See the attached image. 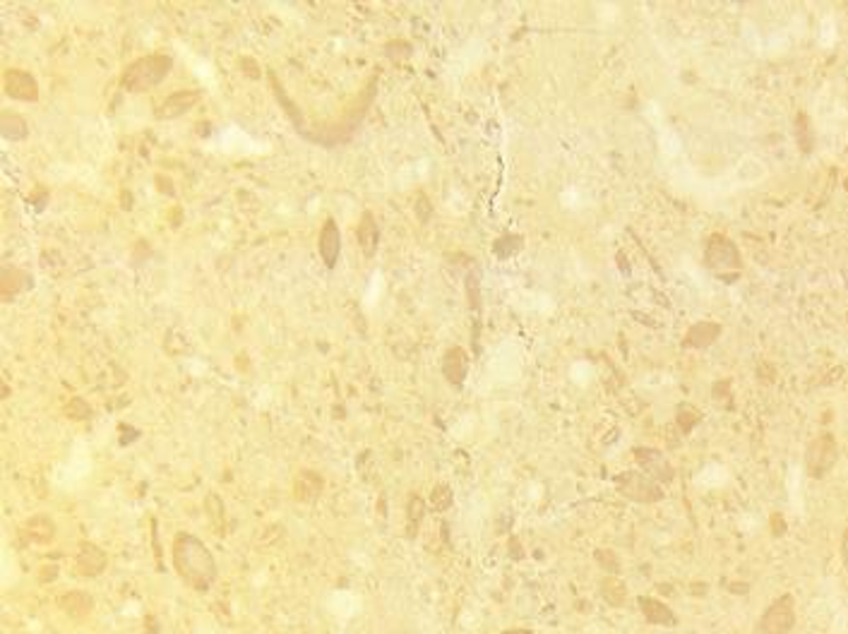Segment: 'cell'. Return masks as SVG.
<instances>
[{
  "label": "cell",
  "instance_id": "10",
  "mask_svg": "<svg viewBox=\"0 0 848 634\" xmlns=\"http://www.w3.org/2000/svg\"><path fill=\"white\" fill-rule=\"evenodd\" d=\"M634 459L642 463V468L654 478L656 483H670L675 476L673 466L666 461V457L659 450H649V447H639L634 450Z\"/></svg>",
  "mask_w": 848,
  "mask_h": 634
},
{
  "label": "cell",
  "instance_id": "28",
  "mask_svg": "<svg viewBox=\"0 0 848 634\" xmlns=\"http://www.w3.org/2000/svg\"><path fill=\"white\" fill-rule=\"evenodd\" d=\"M503 634H533L531 630H524V627H512V630H505Z\"/></svg>",
  "mask_w": 848,
  "mask_h": 634
},
{
  "label": "cell",
  "instance_id": "16",
  "mask_svg": "<svg viewBox=\"0 0 848 634\" xmlns=\"http://www.w3.org/2000/svg\"><path fill=\"white\" fill-rule=\"evenodd\" d=\"M719 334H721V327L716 322H700L687 332L685 346H690V349H709L719 339Z\"/></svg>",
  "mask_w": 848,
  "mask_h": 634
},
{
  "label": "cell",
  "instance_id": "26",
  "mask_svg": "<svg viewBox=\"0 0 848 634\" xmlns=\"http://www.w3.org/2000/svg\"><path fill=\"white\" fill-rule=\"evenodd\" d=\"M469 296H471V303H473V308H478V286H476V279H473V276H469Z\"/></svg>",
  "mask_w": 848,
  "mask_h": 634
},
{
  "label": "cell",
  "instance_id": "7",
  "mask_svg": "<svg viewBox=\"0 0 848 634\" xmlns=\"http://www.w3.org/2000/svg\"><path fill=\"white\" fill-rule=\"evenodd\" d=\"M707 264L714 271L723 274V271L740 269V255L738 248L723 236H714L707 245Z\"/></svg>",
  "mask_w": 848,
  "mask_h": 634
},
{
  "label": "cell",
  "instance_id": "5",
  "mask_svg": "<svg viewBox=\"0 0 848 634\" xmlns=\"http://www.w3.org/2000/svg\"><path fill=\"white\" fill-rule=\"evenodd\" d=\"M836 457H839V450H836V440L831 435H819L810 442L808 447V454H805V461H808V471L812 476H824L831 466H834Z\"/></svg>",
  "mask_w": 848,
  "mask_h": 634
},
{
  "label": "cell",
  "instance_id": "18",
  "mask_svg": "<svg viewBox=\"0 0 848 634\" xmlns=\"http://www.w3.org/2000/svg\"><path fill=\"white\" fill-rule=\"evenodd\" d=\"M29 276H26L24 269H15V267H8L3 271V281H0V289H3V296L5 298H13L17 293H22L24 289H29Z\"/></svg>",
  "mask_w": 848,
  "mask_h": 634
},
{
  "label": "cell",
  "instance_id": "14",
  "mask_svg": "<svg viewBox=\"0 0 848 634\" xmlns=\"http://www.w3.org/2000/svg\"><path fill=\"white\" fill-rule=\"evenodd\" d=\"M466 365H469L466 354H464L460 346H452V349L445 354V358H442L445 380L450 382L452 387H462L464 380H466Z\"/></svg>",
  "mask_w": 848,
  "mask_h": 634
},
{
  "label": "cell",
  "instance_id": "15",
  "mask_svg": "<svg viewBox=\"0 0 848 634\" xmlns=\"http://www.w3.org/2000/svg\"><path fill=\"white\" fill-rule=\"evenodd\" d=\"M58 605H61V610L68 612L72 620H84V617L94 610V599L87 594V591H68V594L61 596Z\"/></svg>",
  "mask_w": 848,
  "mask_h": 634
},
{
  "label": "cell",
  "instance_id": "23",
  "mask_svg": "<svg viewBox=\"0 0 848 634\" xmlns=\"http://www.w3.org/2000/svg\"><path fill=\"white\" fill-rule=\"evenodd\" d=\"M430 502H433L435 509H447L452 505V490L445 486H437L433 498H430Z\"/></svg>",
  "mask_w": 848,
  "mask_h": 634
},
{
  "label": "cell",
  "instance_id": "9",
  "mask_svg": "<svg viewBox=\"0 0 848 634\" xmlns=\"http://www.w3.org/2000/svg\"><path fill=\"white\" fill-rule=\"evenodd\" d=\"M106 567H109V555L104 553V548L84 541L77 550V557H74V572L84 579H94V577H99Z\"/></svg>",
  "mask_w": 848,
  "mask_h": 634
},
{
  "label": "cell",
  "instance_id": "21",
  "mask_svg": "<svg viewBox=\"0 0 848 634\" xmlns=\"http://www.w3.org/2000/svg\"><path fill=\"white\" fill-rule=\"evenodd\" d=\"M29 127H26L24 118L15 111H3V135L8 140H24Z\"/></svg>",
  "mask_w": 848,
  "mask_h": 634
},
{
  "label": "cell",
  "instance_id": "13",
  "mask_svg": "<svg viewBox=\"0 0 848 634\" xmlns=\"http://www.w3.org/2000/svg\"><path fill=\"white\" fill-rule=\"evenodd\" d=\"M339 253H341V233H339V226L334 219H327L322 226V233H320V257L322 262L327 264L329 269L337 264L339 260Z\"/></svg>",
  "mask_w": 848,
  "mask_h": 634
},
{
  "label": "cell",
  "instance_id": "12",
  "mask_svg": "<svg viewBox=\"0 0 848 634\" xmlns=\"http://www.w3.org/2000/svg\"><path fill=\"white\" fill-rule=\"evenodd\" d=\"M322 488H324L322 476L315 473V471H308V468H303V471H298L296 481H293V498H296L298 502H303V505H311V502H315L320 495H322Z\"/></svg>",
  "mask_w": 848,
  "mask_h": 634
},
{
  "label": "cell",
  "instance_id": "22",
  "mask_svg": "<svg viewBox=\"0 0 848 634\" xmlns=\"http://www.w3.org/2000/svg\"><path fill=\"white\" fill-rule=\"evenodd\" d=\"M596 562H599V567H604L606 572H611V574L620 572V557H618L613 550H596Z\"/></svg>",
  "mask_w": 848,
  "mask_h": 634
},
{
  "label": "cell",
  "instance_id": "20",
  "mask_svg": "<svg viewBox=\"0 0 848 634\" xmlns=\"http://www.w3.org/2000/svg\"><path fill=\"white\" fill-rule=\"evenodd\" d=\"M377 241H380V233H377V223L372 219L370 212H366L361 216V223H359V243L363 248L366 255H372L377 248Z\"/></svg>",
  "mask_w": 848,
  "mask_h": 634
},
{
  "label": "cell",
  "instance_id": "17",
  "mask_svg": "<svg viewBox=\"0 0 848 634\" xmlns=\"http://www.w3.org/2000/svg\"><path fill=\"white\" fill-rule=\"evenodd\" d=\"M24 534L31 538L34 543H51L56 538V524H53L51 516L46 514H36L26 521L24 526Z\"/></svg>",
  "mask_w": 848,
  "mask_h": 634
},
{
  "label": "cell",
  "instance_id": "3",
  "mask_svg": "<svg viewBox=\"0 0 848 634\" xmlns=\"http://www.w3.org/2000/svg\"><path fill=\"white\" fill-rule=\"evenodd\" d=\"M615 486L625 498H630L632 502H644L654 505L664 500V490L652 476H644L639 471H625L615 478Z\"/></svg>",
  "mask_w": 848,
  "mask_h": 634
},
{
  "label": "cell",
  "instance_id": "11",
  "mask_svg": "<svg viewBox=\"0 0 848 634\" xmlns=\"http://www.w3.org/2000/svg\"><path fill=\"white\" fill-rule=\"evenodd\" d=\"M639 608H642V615L649 625H659V627H675L678 625V617L675 612L670 610L668 603L659 599H652V596H639Z\"/></svg>",
  "mask_w": 848,
  "mask_h": 634
},
{
  "label": "cell",
  "instance_id": "27",
  "mask_svg": "<svg viewBox=\"0 0 848 634\" xmlns=\"http://www.w3.org/2000/svg\"><path fill=\"white\" fill-rule=\"evenodd\" d=\"M841 557H844V564L848 569V529L844 531V541H841Z\"/></svg>",
  "mask_w": 848,
  "mask_h": 634
},
{
  "label": "cell",
  "instance_id": "25",
  "mask_svg": "<svg viewBox=\"0 0 848 634\" xmlns=\"http://www.w3.org/2000/svg\"><path fill=\"white\" fill-rule=\"evenodd\" d=\"M697 420H700V413H695V411H687V409H682L680 415H678V425L682 428V433H690V430H692V425H695Z\"/></svg>",
  "mask_w": 848,
  "mask_h": 634
},
{
  "label": "cell",
  "instance_id": "1",
  "mask_svg": "<svg viewBox=\"0 0 848 634\" xmlns=\"http://www.w3.org/2000/svg\"><path fill=\"white\" fill-rule=\"evenodd\" d=\"M173 567L188 586L205 591L217 579L214 555L193 534H178L173 541Z\"/></svg>",
  "mask_w": 848,
  "mask_h": 634
},
{
  "label": "cell",
  "instance_id": "19",
  "mask_svg": "<svg viewBox=\"0 0 848 634\" xmlns=\"http://www.w3.org/2000/svg\"><path fill=\"white\" fill-rule=\"evenodd\" d=\"M601 596H604V601L608 605H613V608H622V605L627 603V586H625L622 579L608 577V579L601 582Z\"/></svg>",
  "mask_w": 848,
  "mask_h": 634
},
{
  "label": "cell",
  "instance_id": "8",
  "mask_svg": "<svg viewBox=\"0 0 848 634\" xmlns=\"http://www.w3.org/2000/svg\"><path fill=\"white\" fill-rule=\"evenodd\" d=\"M3 84H5V94H8L10 99H17V101H36V99H39V84H36L34 74L26 72V70H19V68H10V70H5Z\"/></svg>",
  "mask_w": 848,
  "mask_h": 634
},
{
  "label": "cell",
  "instance_id": "24",
  "mask_svg": "<svg viewBox=\"0 0 848 634\" xmlns=\"http://www.w3.org/2000/svg\"><path fill=\"white\" fill-rule=\"evenodd\" d=\"M65 413L74 420H84L89 415V406H87V402H84V399H72V402L68 404Z\"/></svg>",
  "mask_w": 848,
  "mask_h": 634
},
{
  "label": "cell",
  "instance_id": "2",
  "mask_svg": "<svg viewBox=\"0 0 848 634\" xmlns=\"http://www.w3.org/2000/svg\"><path fill=\"white\" fill-rule=\"evenodd\" d=\"M173 68V58L166 56V53H152V56H145L140 61L130 63L125 68L120 77V84L127 89V92H149L154 89L157 84H162L166 79V74L171 72Z\"/></svg>",
  "mask_w": 848,
  "mask_h": 634
},
{
  "label": "cell",
  "instance_id": "4",
  "mask_svg": "<svg viewBox=\"0 0 848 634\" xmlns=\"http://www.w3.org/2000/svg\"><path fill=\"white\" fill-rule=\"evenodd\" d=\"M796 627V601L791 594L778 596L760 620V634H791Z\"/></svg>",
  "mask_w": 848,
  "mask_h": 634
},
{
  "label": "cell",
  "instance_id": "6",
  "mask_svg": "<svg viewBox=\"0 0 848 634\" xmlns=\"http://www.w3.org/2000/svg\"><path fill=\"white\" fill-rule=\"evenodd\" d=\"M197 101H200V92H197V89H178V92H171L154 106V118H159V120L180 118V116H185L190 109H195Z\"/></svg>",
  "mask_w": 848,
  "mask_h": 634
}]
</instances>
